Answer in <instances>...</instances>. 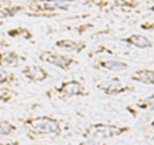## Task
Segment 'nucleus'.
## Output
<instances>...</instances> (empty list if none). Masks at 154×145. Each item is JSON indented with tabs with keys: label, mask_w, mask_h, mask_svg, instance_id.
<instances>
[{
	"label": "nucleus",
	"mask_w": 154,
	"mask_h": 145,
	"mask_svg": "<svg viewBox=\"0 0 154 145\" xmlns=\"http://www.w3.org/2000/svg\"><path fill=\"white\" fill-rule=\"evenodd\" d=\"M32 123H34V128L39 132H48L49 134V132H58L59 131L58 123L50 118H37Z\"/></svg>",
	"instance_id": "nucleus-1"
},
{
	"label": "nucleus",
	"mask_w": 154,
	"mask_h": 145,
	"mask_svg": "<svg viewBox=\"0 0 154 145\" xmlns=\"http://www.w3.org/2000/svg\"><path fill=\"white\" fill-rule=\"evenodd\" d=\"M41 58H43L44 60H48V62L51 63V64L60 65V67H66V65H67L66 63L68 62V59H66V58H63V57H60V55H54V54H51V53L43 54Z\"/></svg>",
	"instance_id": "nucleus-2"
},
{
	"label": "nucleus",
	"mask_w": 154,
	"mask_h": 145,
	"mask_svg": "<svg viewBox=\"0 0 154 145\" xmlns=\"http://www.w3.org/2000/svg\"><path fill=\"white\" fill-rule=\"evenodd\" d=\"M24 73H26L28 77L34 78V80H37V81L45 78V76H46V75H45V72H44L40 67H36V65L28 67L27 69H24Z\"/></svg>",
	"instance_id": "nucleus-3"
},
{
	"label": "nucleus",
	"mask_w": 154,
	"mask_h": 145,
	"mask_svg": "<svg viewBox=\"0 0 154 145\" xmlns=\"http://www.w3.org/2000/svg\"><path fill=\"white\" fill-rule=\"evenodd\" d=\"M130 43L139 46V48H148L150 46V40H148L146 37H144V36L141 35H134L130 37Z\"/></svg>",
	"instance_id": "nucleus-4"
},
{
	"label": "nucleus",
	"mask_w": 154,
	"mask_h": 145,
	"mask_svg": "<svg viewBox=\"0 0 154 145\" xmlns=\"http://www.w3.org/2000/svg\"><path fill=\"white\" fill-rule=\"evenodd\" d=\"M104 67L108 69H112V71H122L126 68V64L122 62H118V60H108L104 63Z\"/></svg>",
	"instance_id": "nucleus-5"
},
{
	"label": "nucleus",
	"mask_w": 154,
	"mask_h": 145,
	"mask_svg": "<svg viewBox=\"0 0 154 145\" xmlns=\"http://www.w3.org/2000/svg\"><path fill=\"white\" fill-rule=\"evenodd\" d=\"M137 78L144 81L145 84H153V73L151 72H140Z\"/></svg>",
	"instance_id": "nucleus-6"
},
{
	"label": "nucleus",
	"mask_w": 154,
	"mask_h": 145,
	"mask_svg": "<svg viewBox=\"0 0 154 145\" xmlns=\"http://www.w3.org/2000/svg\"><path fill=\"white\" fill-rule=\"evenodd\" d=\"M80 90H81V86L77 82H71V84H68L66 86V91L68 94H77Z\"/></svg>",
	"instance_id": "nucleus-7"
},
{
	"label": "nucleus",
	"mask_w": 154,
	"mask_h": 145,
	"mask_svg": "<svg viewBox=\"0 0 154 145\" xmlns=\"http://www.w3.org/2000/svg\"><path fill=\"white\" fill-rule=\"evenodd\" d=\"M12 130H13V127L8 122H0V134H2V135L9 134Z\"/></svg>",
	"instance_id": "nucleus-8"
},
{
	"label": "nucleus",
	"mask_w": 154,
	"mask_h": 145,
	"mask_svg": "<svg viewBox=\"0 0 154 145\" xmlns=\"http://www.w3.org/2000/svg\"><path fill=\"white\" fill-rule=\"evenodd\" d=\"M5 80H7V72H5L4 69L0 68V82H3V81H5Z\"/></svg>",
	"instance_id": "nucleus-9"
},
{
	"label": "nucleus",
	"mask_w": 154,
	"mask_h": 145,
	"mask_svg": "<svg viewBox=\"0 0 154 145\" xmlns=\"http://www.w3.org/2000/svg\"><path fill=\"white\" fill-rule=\"evenodd\" d=\"M57 2H63L64 3V2H72V0H57Z\"/></svg>",
	"instance_id": "nucleus-10"
},
{
	"label": "nucleus",
	"mask_w": 154,
	"mask_h": 145,
	"mask_svg": "<svg viewBox=\"0 0 154 145\" xmlns=\"http://www.w3.org/2000/svg\"><path fill=\"white\" fill-rule=\"evenodd\" d=\"M0 17H4V13H0Z\"/></svg>",
	"instance_id": "nucleus-11"
}]
</instances>
